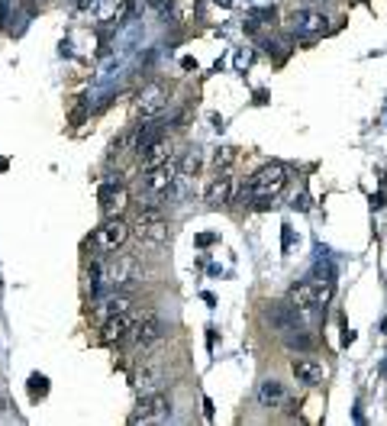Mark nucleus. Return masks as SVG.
Segmentation results:
<instances>
[{
	"label": "nucleus",
	"mask_w": 387,
	"mask_h": 426,
	"mask_svg": "<svg viewBox=\"0 0 387 426\" xmlns=\"http://www.w3.org/2000/svg\"><path fill=\"white\" fill-rule=\"evenodd\" d=\"M255 397H258L261 407H268V410H271V407L284 404L287 391H284V385H281L278 378H268V381H261V385H258V394H255Z\"/></svg>",
	"instance_id": "nucleus-16"
},
{
	"label": "nucleus",
	"mask_w": 387,
	"mask_h": 426,
	"mask_svg": "<svg viewBox=\"0 0 387 426\" xmlns=\"http://www.w3.org/2000/svg\"><path fill=\"white\" fill-rule=\"evenodd\" d=\"M255 4H258V0H246V7H255Z\"/></svg>",
	"instance_id": "nucleus-28"
},
{
	"label": "nucleus",
	"mask_w": 387,
	"mask_h": 426,
	"mask_svg": "<svg viewBox=\"0 0 387 426\" xmlns=\"http://www.w3.org/2000/svg\"><path fill=\"white\" fill-rule=\"evenodd\" d=\"M123 4L126 0H94V14H97V20H116Z\"/></svg>",
	"instance_id": "nucleus-20"
},
{
	"label": "nucleus",
	"mask_w": 387,
	"mask_h": 426,
	"mask_svg": "<svg viewBox=\"0 0 387 426\" xmlns=\"http://www.w3.org/2000/svg\"><path fill=\"white\" fill-rule=\"evenodd\" d=\"M161 139V129H159V123H152V120H146V123H139V126L133 129V139H129V149H136L139 156H146L149 152V146L152 142H159Z\"/></svg>",
	"instance_id": "nucleus-15"
},
{
	"label": "nucleus",
	"mask_w": 387,
	"mask_h": 426,
	"mask_svg": "<svg viewBox=\"0 0 387 426\" xmlns=\"http://www.w3.org/2000/svg\"><path fill=\"white\" fill-rule=\"evenodd\" d=\"M178 165L174 162H161V165H152V168H146V178H142V184H146V191L152 197H161V194H171L174 181H178Z\"/></svg>",
	"instance_id": "nucleus-6"
},
{
	"label": "nucleus",
	"mask_w": 387,
	"mask_h": 426,
	"mask_svg": "<svg viewBox=\"0 0 387 426\" xmlns=\"http://www.w3.org/2000/svg\"><path fill=\"white\" fill-rule=\"evenodd\" d=\"M146 4H149L152 10H165V7H168V0H146Z\"/></svg>",
	"instance_id": "nucleus-26"
},
{
	"label": "nucleus",
	"mask_w": 387,
	"mask_h": 426,
	"mask_svg": "<svg viewBox=\"0 0 387 426\" xmlns=\"http://www.w3.org/2000/svg\"><path fill=\"white\" fill-rule=\"evenodd\" d=\"M129 239V226L123 223L120 217H107V223L97 226V233H94V249L101 252H116L123 243Z\"/></svg>",
	"instance_id": "nucleus-7"
},
{
	"label": "nucleus",
	"mask_w": 387,
	"mask_h": 426,
	"mask_svg": "<svg viewBox=\"0 0 387 426\" xmlns=\"http://www.w3.org/2000/svg\"><path fill=\"white\" fill-rule=\"evenodd\" d=\"M139 323V317H136L133 310H123L116 313V317L104 320V330H101V339L104 343H120V339L133 336V326Z\"/></svg>",
	"instance_id": "nucleus-11"
},
{
	"label": "nucleus",
	"mask_w": 387,
	"mask_h": 426,
	"mask_svg": "<svg viewBox=\"0 0 387 426\" xmlns=\"http://www.w3.org/2000/svg\"><path fill=\"white\" fill-rule=\"evenodd\" d=\"M129 203V194L123 184H104L101 188V210L104 217H120Z\"/></svg>",
	"instance_id": "nucleus-13"
},
{
	"label": "nucleus",
	"mask_w": 387,
	"mask_h": 426,
	"mask_svg": "<svg viewBox=\"0 0 387 426\" xmlns=\"http://www.w3.org/2000/svg\"><path fill=\"white\" fill-rule=\"evenodd\" d=\"M123 310H133V300L123 298V294H116V298H107V300H101V304L94 307V317L104 323V320L116 317V313H123Z\"/></svg>",
	"instance_id": "nucleus-17"
},
{
	"label": "nucleus",
	"mask_w": 387,
	"mask_h": 426,
	"mask_svg": "<svg viewBox=\"0 0 387 426\" xmlns=\"http://www.w3.org/2000/svg\"><path fill=\"white\" fill-rule=\"evenodd\" d=\"M248 65H252V52H248V49H239V52H236V71H246Z\"/></svg>",
	"instance_id": "nucleus-24"
},
{
	"label": "nucleus",
	"mask_w": 387,
	"mask_h": 426,
	"mask_svg": "<svg viewBox=\"0 0 387 426\" xmlns=\"http://www.w3.org/2000/svg\"><path fill=\"white\" fill-rule=\"evenodd\" d=\"M171 158H174V146L168 139H159V142H152L149 152H146V168L161 165V162H171Z\"/></svg>",
	"instance_id": "nucleus-19"
},
{
	"label": "nucleus",
	"mask_w": 387,
	"mask_h": 426,
	"mask_svg": "<svg viewBox=\"0 0 387 426\" xmlns=\"http://www.w3.org/2000/svg\"><path fill=\"white\" fill-rule=\"evenodd\" d=\"M201 149H187V156H184V162L178 165V175H197L201 171Z\"/></svg>",
	"instance_id": "nucleus-21"
},
{
	"label": "nucleus",
	"mask_w": 387,
	"mask_h": 426,
	"mask_svg": "<svg viewBox=\"0 0 387 426\" xmlns=\"http://www.w3.org/2000/svg\"><path fill=\"white\" fill-rule=\"evenodd\" d=\"M133 385H136V391L146 397V394H155L161 385H165V368H161V362H142L139 365V372H136V378H133Z\"/></svg>",
	"instance_id": "nucleus-12"
},
{
	"label": "nucleus",
	"mask_w": 387,
	"mask_h": 426,
	"mask_svg": "<svg viewBox=\"0 0 387 426\" xmlns=\"http://www.w3.org/2000/svg\"><path fill=\"white\" fill-rule=\"evenodd\" d=\"M171 417V400L165 397V394H146L139 404V410L133 413V423H165V420Z\"/></svg>",
	"instance_id": "nucleus-8"
},
{
	"label": "nucleus",
	"mask_w": 387,
	"mask_h": 426,
	"mask_svg": "<svg viewBox=\"0 0 387 426\" xmlns=\"http://www.w3.org/2000/svg\"><path fill=\"white\" fill-rule=\"evenodd\" d=\"M207 201L213 203V207H220V203H229L233 201V178L229 175H220L213 184L207 188Z\"/></svg>",
	"instance_id": "nucleus-18"
},
{
	"label": "nucleus",
	"mask_w": 387,
	"mask_h": 426,
	"mask_svg": "<svg viewBox=\"0 0 387 426\" xmlns=\"http://www.w3.org/2000/svg\"><path fill=\"white\" fill-rule=\"evenodd\" d=\"M46 391H49L46 378H42V375H33V378H29V394H33V397H42Z\"/></svg>",
	"instance_id": "nucleus-23"
},
{
	"label": "nucleus",
	"mask_w": 387,
	"mask_h": 426,
	"mask_svg": "<svg viewBox=\"0 0 387 426\" xmlns=\"http://www.w3.org/2000/svg\"><path fill=\"white\" fill-rule=\"evenodd\" d=\"M284 184H287L284 165H278V162L261 165V168L248 178L246 188H242V201H248V197H278L281 191H284Z\"/></svg>",
	"instance_id": "nucleus-2"
},
{
	"label": "nucleus",
	"mask_w": 387,
	"mask_h": 426,
	"mask_svg": "<svg viewBox=\"0 0 387 426\" xmlns=\"http://www.w3.org/2000/svg\"><path fill=\"white\" fill-rule=\"evenodd\" d=\"M210 4H213V7H223V10H226V7H233L236 0H210Z\"/></svg>",
	"instance_id": "nucleus-27"
},
{
	"label": "nucleus",
	"mask_w": 387,
	"mask_h": 426,
	"mask_svg": "<svg viewBox=\"0 0 387 426\" xmlns=\"http://www.w3.org/2000/svg\"><path fill=\"white\" fill-rule=\"evenodd\" d=\"M287 345H291V349H310V339L297 336V339H287Z\"/></svg>",
	"instance_id": "nucleus-25"
},
{
	"label": "nucleus",
	"mask_w": 387,
	"mask_h": 426,
	"mask_svg": "<svg viewBox=\"0 0 387 426\" xmlns=\"http://www.w3.org/2000/svg\"><path fill=\"white\" fill-rule=\"evenodd\" d=\"M129 139H133V133H123V136H116V139L110 142V158L123 156V152L129 149Z\"/></svg>",
	"instance_id": "nucleus-22"
},
{
	"label": "nucleus",
	"mask_w": 387,
	"mask_h": 426,
	"mask_svg": "<svg viewBox=\"0 0 387 426\" xmlns=\"http://www.w3.org/2000/svg\"><path fill=\"white\" fill-rule=\"evenodd\" d=\"M161 336H165V320L155 317V313L142 317L139 323L133 326V339H136V345H152V343H159Z\"/></svg>",
	"instance_id": "nucleus-14"
},
{
	"label": "nucleus",
	"mask_w": 387,
	"mask_h": 426,
	"mask_svg": "<svg viewBox=\"0 0 387 426\" xmlns=\"http://www.w3.org/2000/svg\"><path fill=\"white\" fill-rule=\"evenodd\" d=\"M291 33L294 36H323L329 33V16L320 14V10H294V16H291Z\"/></svg>",
	"instance_id": "nucleus-9"
},
{
	"label": "nucleus",
	"mask_w": 387,
	"mask_h": 426,
	"mask_svg": "<svg viewBox=\"0 0 387 426\" xmlns=\"http://www.w3.org/2000/svg\"><path fill=\"white\" fill-rule=\"evenodd\" d=\"M333 298V284L329 281H320V278H310V281H301L294 284L291 291H287V304L294 307L297 313H313L320 307L329 304Z\"/></svg>",
	"instance_id": "nucleus-1"
},
{
	"label": "nucleus",
	"mask_w": 387,
	"mask_h": 426,
	"mask_svg": "<svg viewBox=\"0 0 387 426\" xmlns=\"http://www.w3.org/2000/svg\"><path fill=\"white\" fill-rule=\"evenodd\" d=\"M136 233H139V239H146V243H152V245H161L168 239V223L161 220V210L155 207V203H149V207L139 210Z\"/></svg>",
	"instance_id": "nucleus-4"
},
{
	"label": "nucleus",
	"mask_w": 387,
	"mask_h": 426,
	"mask_svg": "<svg viewBox=\"0 0 387 426\" xmlns=\"http://www.w3.org/2000/svg\"><path fill=\"white\" fill-rule=\"evenodd\" d=\"M136 278H139V262L133 255H116L107 265H101V284H107V288H120Z\"/></svg>",
	"instance_id": "nucleus-3"
},
{
	"label": "nucleus",
	"mask_w": 387,
	"mask_h": 426,
	"mask_svg": "<svg viewBox=\"0 0 387 426\" xmlns=\"http://www.w3.org/2000/svg\"><path fill=\"white\" fill-rule=\"evenodd\" d=\"M291 372L307 387H320L323 381H326V368H323V362L313 359V355H294V359H291Z\"/></svg>",
	"instance_id": "nucleus-10"
},
{
	"label": "nucleus",
	"mask_w": 387,
	"mask_h": 426,
	"mask_svg": "<svg viewBox=\"0 0 387 426\" xmlns=\"http://www.w3.org/2000/svg\"><path fill=\"white\" fill-rule=\"evenodd\" d=\"M168 107V88L159 81L146 84V88L139 91V97H136V113L142 116V120H155V116H161Z\"/></svg>",
	"instance_id": "nucleus-5"
}]
</instances>
